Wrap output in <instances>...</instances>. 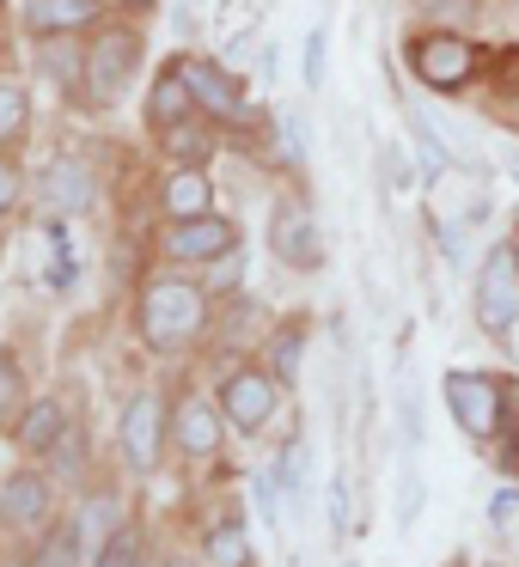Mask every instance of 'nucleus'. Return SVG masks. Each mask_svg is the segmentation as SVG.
Returning <instances> with one entry per match:
<instances>
[{
    "mask_svg": "<svg viewBox=\"0 0 519 567\" xmlns=\"http://www.w3.org/2000/svg\"><path fill=\"white\" fill-rule=\"evenodd\" d=\"M446 409L470 440H495L501 427V384L477 379V372H446Z\"/></svg>",
    "mask_w": 519,
    "mask_h": 567,
    "instance_id": "nucleus-5",
    "label": "nucleus"
},
{
    "mask_svg": "<svg viewBox=\"0 0 519 567\" xmlns=\"http://www.w3.org/2000/svg\"><path fill=\"white\" fill-rule=\"evenodd\" d=\"M416 506H421V476H416V464L397 476V530H409L416 525Z\"/></svg>",
    "mask_w": 519,
    "mask_h": 567,
    "instance_id": "nucleus-26",
    "label": "nucleus"
},
{
    "mask_svg": "<svg viewBox=\"0 0 519 567\" xmlns=\"http://www.w3.org/2000/svg\"><path fill=\"white\" fill-rule=\"evenodd\" d=\"M269 250L287 262V269H318L324 262V238H318V220H312L299 202H282L269 220Z\"/></svg>",
    "mask_w": 519,
    "mask_h": 567,
    "instance_id": "nucleus-7",
    "label": "nucleus"
},
{
    "mask_svg": "<svg viewBox=\"0 0 519 567\" xmlns=\"http://www.w3.org/2000/svg\"><path fill=\"white\" fill-rule=\"evenodd\" d=\"M348 567H355V561H348Z\"/></svg>",
    "mask_w": 519,
    "mask_h": 567,
    "instance_id": "nucleus-40",
    "label": "nucleus"
},
{
    "mask_svg": "<svg viewBox=\"0 0 519 567\" xmlns=\"http://www.w3.org/2000/svg\"><path fill=\"white\" fill-rule=\"evenodd\" d=\"M177 74L190 80V92H196L202 111H214V116H245V99H238V86H233V80H226L214 62H196V55H184V62H177Z\"/></svg>",
    "mask_w": 519,
    "mask_h": 567,
    "instance_id": "nucleus-11",
    "label": "nucleus"
},
{
    "mask_svg": "<svg viewBox=\"0 0 519 567\" xmlns=\"http://www.w3.org/2000/svg\"><path fill=\"white\" fill-rule=\"evenodd\" d=\"M38 189L55 202V208H86V189L92 184H86V165H80V159H55L50 172L38 177Z\"/></svg>",
    "mask_w": 519,
    "mask_h": 567,
    "instance_id": "nucleus-17",
    "label": "nucleus"
},
{
    "mask_svg": "<svg viewBox=\"0 0 519 567\" xmlns=\"http://www.w3.org/2000/svg\"><path fill=\"white\" fill-rule=\"evenodd\" d=\"M233 245H238V233H233V220H221V214L172 220V233H165V250H172L177 262H214V257H226Z\"/></svg>",
    "mask_w": 519,
    "mask_h": 567,
    "instance_id": "nucleus-9",
    "label": "nucleus"
},
{
    "mask_svg": "<svg viewBox=\"0 0 519 567\" xmlns=\"http://www.w3.org/2000/svg\"><path fill=\"white\" fill-rule=\"evenodd\" d=\"M19 403H26V384H19V372H13V360L0 354V427H13V415H19Z\"/></svg>",
    "mask_w": 519,
    "mask_h": 567,
    "instance_id": "nucleus-24",
    "label": "nucleus"
},
{
    "mask_svg": "<svg viewBox=\"0 0 519 567\" xmlns=\"http://www.w3.org/2000/svg\"><path fill=\"white\" fill-rule=\"evenodd\" d=\"M409 135H416V165H421V177H446V147H440V135L428 128V116H421V111H409Z\"/></svg>",
    "mask_w": 519,
    "mask_h": 567,
    "instance_id": "nucleus-21",
    "label": "nucleus"
},
{
    "mask_svg": "<svg viewBox=\"0 0 519 567\" xmlns=\"http://www.w3.org/2000/svg\"><path fill=\"white\" fill-rule=\"evenodd\" d=\"M208 561H214V567H245V561H251V549H245V537H238V525L208 530Z\"/></svg>",
    "mask_w": 519,
    "mask_h": 567,
    "instance_id": "nucleus-23",
    "label": "nucleus"
},
{
    "mask_svg": "<svg viewBox=\"0 0 519 567\" xmlns=\"http://www.w3.org/2000/svg\"><path fill=\"white\" fill-rule=\"evenodd\" d=\"M208 128H196V123H177V128H165V153H172L177 165H190V172H202V159H208Z\"/></svg>",
    "mask_w": 519,
    "mask_h": 567,
    "instance_id": "nucleus-19",
    "label": "nucleus"
},
{
    "mask_svg": "<svg viewBox=\"0 0 519 567\" xmlns=\"http://www.w3.org/2000/svg\"><path fill=\"white\" fill-rule=\"evenodd\" d=\"M513 250H519V233H513Z\"/></svg>",
    "mask_w": 519,
    "mask_h": 567,
    "instance_id": "nucleus-37",
    "label": "nucleus"
},
{
    "mask_svg": "<svg viewBox=\"0 0 519 567\" xmlns=\"http://www.w3.org/2000/svg\"><path fill=\"white\" fill-rule=\"evenodd\" d=\"M404 440H409V445L421 440V421H416V391H404Z\"/></svg>",
    "mask_w": 519,
    "mask_h": 567,
    "instance_id": "nucleus-32",
    "label": "nucleus"
},
{
    "mask_svg": "<svg viewBox=\"0 0 519 567\" xmlns=\"http://www.w3.org/2000/svg\"><path fill=\"white\" fill-rule=\"evenodd\" d=\"M50 513H55V488L38 470L7 476V488H0V525L19 530V537H38V530H50Z\"/></svg>",
    "mask_w": 519,
    "mask_h": 567,
    "instance_id": "nucleus-6",
    "label": "nucleus"
},
{
    "mask_svg": "<svg viewBox=\"0 0 519 567\" xmlns=\"http://www.w3.org/2000/svg\"><path fill=\"white\" fill-rule=\"evenodd\" d=\"M282 135H287V159H306V123H299V116H287V123H282Z\"/></svg>",
    "mask_w": 519,
    "mask_h": 567,
    "instance_id": "nucleus-30",
    "label": "nucleus"
},
{
    "mask_svg": "<svg viewBox=\"0 0 519 567\" xmlns=\"http://www.w3.org/2000/svg\"><path fill=\"white\" fill-rule=\"evenodd\" d=\"M421 13H440V7H452V0H416Z\"/></svg>",
    "mask_w": 519,
    "mask_h": 567,
    "instance_id": "nucleus-33",
    "label": "nucleus"
},
{
    "mask_svg": "<svg viewBox=\"0 0 519 567\" xmlns=\"http://www.w3.org/2000/svg\"><path fill=\"white\" fill-rule=\"evenodd\" d=\"M43 549H38V567H74V549H80V530H68V525H55V530H43Z\"/></svg>",
    "mask_w": 519,
    "mask_h": 567,
    "instance_id": "nucleus-22",
    "label": "nucleus"
},
{
    "mask_svg": "<svg viewBox=\"0 0 519 567\" xmlns=\"http://www.w3.org/2000/svg\"><path fill=\"white\" fill-rule=\"evenodd\" d=\"M26 123H31L26 86H19V80H0V147H13V141L26 135Z\"/></svg>",
    "mask_w": 519,
    "mask_h": 567,
    "instance_id": "nucleus-18",
    "label": "nucleus"
},
{
    "mask_svg": "<svg viewBox=\"0 0 519 567\" xmlns=\"http://www.w3.org/2000/svg\"><path fill=\"white\" fill-rule=\"evenodd\" d=\"M513 19H519V7H513Z\"/></svg>",
    "mask_w": 519,
    "mask_h": 567,
    "instance_id": "nucleus-39",
    "label": "nucleus"
},
{
    "mask_svg": "<svg viewBox=\"0 0 519 567\" xmlns=\"http://www.w3.org/2000/svg\"><path fill=\"white\" fill-rule=\"evenodd\" d=\"M184 7H196V0H184Z\"/></svg>",
    "mask_w": 519,
    "mask_h": 567,
    "instance_id": "nucleus-38",
    "label": "nucleus"
},
{
    "mask_svg": "<svg viewBox=\"0 0 519 567\" xmlns=\"http://www.w3.org/2000/svg\"><path fill=\"white\" fill-rule=\"evenodd\" d=\"M282 501H287V513L306 506V440H287V452H282Z\"/></svg>",
    "mask_w": 519,
    "mask_h": 567,
    "instance_id": "nucleus-20",
    "label": "nucleus"
},
{
    "mask_svg": "<svg viewBox=\"0 0 519 567\" xmlns=\"http://www.w3.org/2000/svg\"><path fill=\"white\" fill-rule=\"evenodd\" d=\"M92 567H141V543L135 530H111V543H104V555Z\"/></svg>",
    "mask_w": 519,
    "mask_h": 567,
    "instance_id": "nucleus-25",
    "label": "nucleus"
},
{
    "mask_svg": "<svg viewBox=\"0 0 519 567\" xmlns=\"http://www.w3.org/2000/svg\"><path fill=\"white\" fill-rule=\"evenodd\" d=\"M135 62H141V38L135 31H99L86 50V99L92 104H116L135 80Z\"/></svg>",
    "mask_w": 519,
    "mask_h": 567,
    "instance_id": "nucleus-4",
    "label": "nucleus"
},
{
    "mask_svg": "<svg viewBox=\"0 0 519 567\" xmlns=\"http://www.w3.org/2000/svg\"><path fill=\"white\" fill-rule=\"evenodd\" d=\"M123 457L135 476H147L153 464H160V396L141 391L135 403L123 409Z\"/></svg>",
    "mask_w": 519,
    "mask_h": 567,
    "instance_id": "nucleus-10",
    "label": "nucleus"
},
{
    "mask_svg": "<svg viewBox=\"0 0 519 567\" xmlns=\"http://www.w3.org/2000/svg\"><path fill=\"white\" fill-rule=\"evenodd\" d=\"M507 348H513V360H519V323H513V330H507Z\"/></svg>",
    "mask_w": 519,
    "mask_h": 567,
    "instance_id": "nucleus-34",
    "label": "nucleus"
},
{
    "mask_svg": "<svg viewBox=\"0 0 519 567\" xmlns=\"http://www.w3.org/2000/svg\"><path fill=\"white\" fill-rule=\"evenodd\" d=\"M513 323H519V250L495 245L482 257V275H477V330L507 336Z\"/></svg>",
    "mask_w": 519,
    "mask_h": 567,
    "instance_id": "nucleus-3",
    "label": "nucleus"
},
{
    "mask_svg": "<svg viewBox=\"0 0 519 567\" xmlns=\"http://www.w3.org/2000/svg\"><path fill=\"white\" fill-rule=\"evenodd\" d=\"M13 440L26 445V452H50V445H62L68 440V409L55 403V396H38V403L13 421Z\"/></svg>",
    "mask_w": 519,
    "mask_h": 567,
    "instance_id": "nucleus-14",
    "label": "nucleus"
},
{
    "mask_svg": "<svg viewBox=\"0 0 519 567\" xmlns=\"http://www.w3.org/2000/svg\"><path fill=\"white\" fill-rule=\"evenodd\" d=\"M172 421H177V445H184L190 457H208L214 445H221V427H226V415L214 403H202V396H184Z\"/></svg>",
    "mask_w": 519,
    "mask_h": 567,
    "instance_id": "nucleus-12",
    "label": "nucleus"
},
{
    "mask_svg": "<svg viewBox=\"0 0 519 567\" xmlns=\"http://www.w3.org/2000/svg\"><path fill=\"white\" fill-rule=\"evenodd\" d=\"M299 348H306V336H299V330H287L282 342H275V379H282V391L299 379Z\"/></svg>",
    "mask_w": 519,
    "mask_h": 567,
    "instance_id": "nucleus-27",
    "label": "nucleus"
},
{
    "mask_svg": "<svg viewBox=\"0 0 519 567\" xmlns=\"http://www.w3.org/2000/svg\"><path fill=\"white\" fill-rule=\"evenodd\" d=\"M190 111H196V92H190V80L177 74V62L160 74V86H153V99H147V123L160 128H177V123H190Z\"/></svg>",
    "mask_w": 519,
    "mask_h": 567,
    "instance_id": "nucleus-15",
    "label": "nucleus"
},
{
    "mask_svg": "<svg viewBox=\"0 0 519 567\" xmlns=\"http://www.w3.org/2000/svg\"><path fill=\"white\" fill-rule=\"evenodd\" d=\"M208 177L202 172H190V165H177L172 172V184H165V208H172V220H202L208 214Z\"/></svg>",
    "mask_w": 519,
    "mask_h": 567,
    "instance_id": "nucleus-16",
    "label": "nucleus"
},
{
    "mask_svg": "<svg viewBox=\"0 0 519 567\" xmlns=\"http://www.w3.org/2000/svg\"><path fill=\"white\" fill-rule=\"evenodd\" d=\"M123 7H153V0H123Z\"/></svg>",
    "mask_w": 519,
    "mask_h": 567,
    "instance_id": "nucleus-35",
    "label": "nucleus"
},
{
    "mask_svg": "<svg viewBox=\"0 0 519 567\" xmlns=\"http://www.w3.org/2000/svg\"><path fill=\"white\" fill-rule=\"evenodd\" d=\"M306 86L312 92L324 86V31H312V38H306Z\"/></svg>",
    "mask_w": 519,
    "mask_h": 567,
    "instance_id": "nucleus-28",
    "label": "nucleus"
},
{
    "mask_svg": "<svg viewBox=\"0 0 519 567\" xmlns=\"http://www.w3.org/2000/svg\"><path fill=\"white\" fill-rule=\"evenodd\" d=\"M104 0H31L26 7V25L38 31V38H62V31H86L92 19H99Z\"/></svg>",
    "mask_w": 519,
    "mask_h": 567,
    "instance_id": "nucleus-13",
    "label": "nucleus"
},
{
    "mask_svg": "<svg viewBox=\"0 0 519 567\" xmlns=\"http://www.w3.org/2000/svg\"><path fill=\"white\" fill-rule=\"evenodd\" d=\"M202 323H208V299H202V287H190V281H153L147 293H141V342L160 348V354L196 342Z\"/></svg>",
    "mask_w": 519,
    "mask_h": 567,
    "instance_id": "nucleus-1",
    "label": "nucleus"
},
{
    "mask_svg": "<svg viewBox=\"0 0 519 567\" xmlns=\"http://www.w3.org/2000/svg\"><path fill=\"white\" fill-rule=\"evenodd\" d=\"M409 74L428 92H465L477 74V43L452 38V31H428V38H409Z\"/></svg>",
    "mask_w": 519,
    "mask_h": 567,
    "instance_id": "nucleus-2",
    "label": "nucleus"
},
{
    "mask_svg": "<svg viewBox=\"0 0 519 567\" xmlns=\"http://www.w3.org/2000/svg\"><path fill=\"white\" fill-rule=\"evenodd\" d=\"M348 530V488H343V476H330V537H343Z\"/></svg>",
    "mask_w": 519,
    "mask_h": 567,
    "instance_id": "nucleus-29",
    "label": "nucleus"
},
{
    "mask_svg": "<svg viewBox=\"0 0 519 567\" xmlns=\"http://www.w3.org/2000/svg\"><path fill=\"white\" fill-rule=\"evenodd\" d=\"M13 196H19V165H13V159H0V214L13 208Z\"/></svg>",
    "mask_w": 519,
    "mask_h": 567,
    "instance_id": "nucleus-31",
    "label": "nucleus"
},
{
    "mask_svg": "<svg viewBox=\"0 0 519 567\" xmlns=\"http://www.w3.org/2000/svg\"><path fill=\"white\" fill-rule=\"evenodd\" d=\"M513 177H519V159H513Z\"/></svg>",
    "mask_w": 519,
    "mask_h": 567,
    "instance_id": "nucleus-36",
    "label": "nucleus"
},
{
    "mask_svg": "<svg viewBox=\"0 0 519 567\" xmlns=\"http://www.w3.org/2000/svg\"><path fill=\"white\" fill-rule=\"evenodd\" d=\"M221 415L233 421L238 433H257L263 421L275 415V379L269 372H233L221 384Z\"/></svg>",
    "mask_w": 519,
    "mask_h": 567,
    "instance_id": "nucleus-8",
    "label": "nucleus"
}]
</instances>
